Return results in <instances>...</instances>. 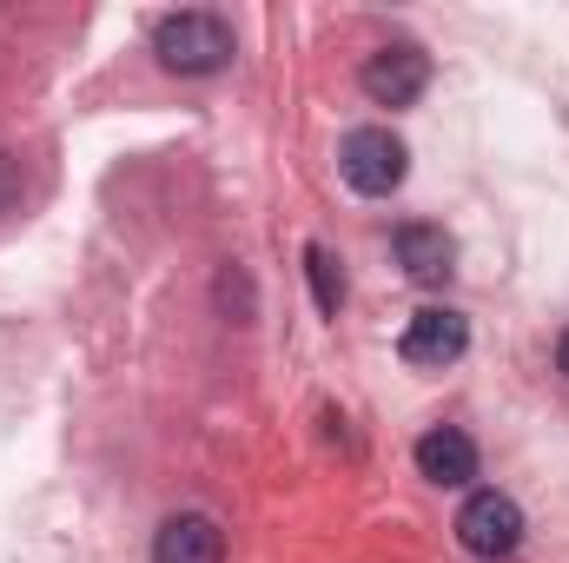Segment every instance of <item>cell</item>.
I'll return each instance as SVG.
<instances>
[{
    "instance_id": "ba28073f",
    "label": "cell",
    "mask_w": 569,
    "mask_h": 563,
    "mask_svg": "<svg viewBox=\"0 0 569 563\" xmlns=\"http://www.w3.org/2000/svg\"><path fill=\"white\" fill-rule=\"evenodd\" d=\"M398 266L411 273L418 285H443L457 273V239L443 233V226H425V219H411V226H398Z\"/></svg>"
},
{
    "instance_id": "52a82bcc",
    "label": "cell",
    "mask_w": 569,
    "mask_h": 563,
    "mask_svg": "<svg viewBox=\"0 0 569 563\" xmlns=\"http://www.w3.org/2000/svg\"><path fill=\"white\" fill-rule=\"evenodd\" d=\"M411 457H418V471H425L430 484H443V491H463V484L477 477V444H470V431H457V424H430Z\"/></svg>"
},
{
    "instance_id": "8fae6325",
    "label": "cell",
    "mask_w": 569,
    "mask_h": 563,
    "mask_svg": "<svg viewBox=\"0 0 569 563\" xmlns=\"http://www.w3.org/2000/svg\"><path fill=\"white\" fill-rule=\"evenodd\" d=\"M557 365H563V372H569V332H563V345H557Z\"/></svg>"
},
{
    "instance_id": "9c48e42d",
    "label": "cell",
    "mask_w": 569,
    "mask_h": 563,
    "mask_svg": "<svg viewBox=\"0 0 569 563\" xmlns=\"http://www.w3.org/2000/svg\"><path fill=\"white\" fill-rule=\"evenodd\" d=\"M305 279H311L318 312H331V318H338V305H345V273H338V259H331L325 246H305Z\"/></svg>"
},
{
    "instance_id": "5b68a950",
    "label": "cell",
    "mask_w": 569,
    "mask_h": 563,
    "mask_svg": "<svg viewBox=\"0 0 569 563\" xmlns=\"http://www.w3.org/2000/svg\"><path fill=\"white\" fill-rule=\"evenodd\" d=\"M358 87L371 93V107H418V93L430 87V60L418 47H378L371 60H365V73H358Z\"/></svg>"
},
{
    "instance_id": "277c9868",
    "label": "cell",
    "mask_w": 569,
    "mask_h": 563,
    "mask_svg": "<svg viewBox=\"0 0 569 563\" xmlns=\"http://www.w3.org/2000/svg\"><path fill=\"white\" fill-rule=\"evenodd\" d=\"M463 352H470V318L450 312V305L411 312V325H405V338H398V358L418 365V372H443V365H457Z\"/></svg>"
},
{
    "instance_id": "7a4b0ae2",
    "label": "cell",
    "mask_w": 569,
    "mask_h": 563,
    "mask_svg": "<svg viewBox=\"0 0 569 563\" xmlns=\"http://www.w3.org/2000/svg\"><path fill=\"white\" fill-rule=\"evenodd\" d=\"M338 172H345L351 192L391 199V192L405 186V172H411V146L398 140L391 127H351L345 146H338Z\"/></svg>"
},
{
    "instance_id": "8992f818",
    "label": "cell",
    "mask_w": 569,
    "mask_h": 563,
    "mask_svg": "<svg viewBox=\"0 0 569 563\" xmlns=\"http://www.w3.org/2000/svg\"><path fill=\"white\" fill-rule=\"evenodd\" d=\"M152 563H226V531L206 511H179V517L159 524Z\"/></svg>"
},
{
    "instance_id": "6da1fadb",
    "label": "cell",
    "mask_w": 569,
    "mask_h": 563,
    "mask_svg": "<svg viewBox=\"0 0 569 563\" xmlns=\"http://www.w3.org/2000/svg\"><path fill=\"white\" fill-rule=\"evenodd\" d=\"M152 53H159L166 73H192L199 80V73L232 67V27L219 13H206V7H186V13H166L152 27Z\"/></svg>"
},
{
    "instance_id": "30bf717a",
    "label": "cell",
    "mask_w": 569,
    "mask_h": 563,
    "mask_svg": "<svg viewBox=\"0 0 569 563\" xmlns=\"http://www.w3.org/2000/svg\"><path fill=\"white\" fill-rule=\"evenodd\" d=\"M13 199H20V159L0 152V213H13Z\"/></svg>"
},
{
    "instance_id": "3957f363",
    "label": "cell",
    "mask_w": 569,
    "mask_h": 563,
    "mask_svg": "<svg viewBox=\"0 0 569 563\" xmlns=\"http://www.w3.org/2000/svg\"><path fill=\"white\" fill-rule=\"evenodd\" d=\"M457 537H463L470 557H490V563L510 557L523 544V504L503 497V491H470L463 511H457Z\"/></svg>"
}]
</instances>
